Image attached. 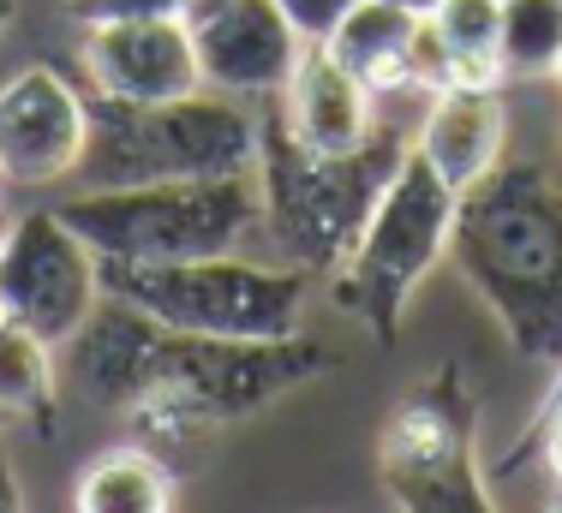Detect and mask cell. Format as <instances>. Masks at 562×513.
I'll return each instance as SVG.
<instances>
[{
  "label": "cell",
  "instance_id": "cell-11",
  "mask_svg": "<svg viewBox=\"0 0 562 513\" xmlns=\"http://www.w3.org/2000/svg\"><path fill=\"white\" fill-rule=\"evenodd\" d=\"M78 60H85L90 96H109V102H173V96L204 90L192 19H102V24H85Z\"/></svg>",
  "mask_w": 562,
  "mask_h": 513
},
{
  "label": "cell",
  "instance_id": "cell-21",
  "mask_svg": "<svg viewBox=\"0 0 562 513\" xmlns=\"http://www.w3.org/2000/svg\"><path fill=\"white\" fill-rule=\"evenodd\" d=\"M276 7L288 12V24L305 36V43H324V36L341 24V12L353 7V0H276Z\"/></svg>",
  "mask_w": 562,
  "mask_h": 513
},
{
  "label": "cell",
  "instance_id": "cell-6",
  "mask_svg": "<svg viewBox=\"0 0 562 513\" xmlns=\"http://www.w3.org/2000/svg\"><path fill=\"white\" fill-rule=\"evenodd\" d=\"M102 293L138 305L168 329L227 334V341H281L300 334L305 317V269H270L239 251L180 256V263H102Z\"/></svg>",
  "mask_w": 562,
  "mask_h": 513
},
{
  "label": "cell",
  "instance_id": "cell-19",
  "mask_svg": "<svg viewBox=\"0 0 562 513\" xmlns=\"http://www.w3.org/2000/svg\"><path fill=\"white\" fill-rule=\"evenodd\" d=\"M503 72L508 78H557L562 60V0H503Z\"/></svg>",
  "mask_w": 562,
  "mask_h": 513
},
{
  "label": "cell",
  "instance_id": "cell-1",
  "mask_svg": "<svg viewBox=\"0 0 562 513\" xmlns=\"http://www.w3.org/2000/svg\"><path fill=\"white\" fill-rule=\"evenodd\" d=\"M60 353L85 400L120 412L132 442L156 454L198 448L210 430H227L276 407L281 395H293L300 383L336 364V353L312 334H281V341L192 334L144 317L138 305L114 299V293H102L85 329Z\"/></svg>",
  "mask_w": 562,
  "mask_h": 513
},
{
  "label": "cell",
  "instance_id": "cell-24",
  "mask_svg": "<svg viewBox=\"0 0 562 513\" xmlns=\"http://www.w3.org/2000/svg\"><path fill=\"white\" fill-rule=\"evenodd\" d=\"M222 0H192V7H186V19H204V12H216Z\"/></svg>",
  "mask_w": 562,
  "mask_h": 513
},
{
  "label": "cell",
  "instance_id": "cell-7",
  "mask_svg": "<svg viewBox=\"0 0 562 513\" xmlns=\"http://www.w3.org/2000/svg\"><path fill=\"white\" fill-rule=\"evenodd\" d=\"M454 209H461V192H454L443 173H437L419 150L401 156V168L390 173V185H383V197H378V209H371L353 256H347L341 275H336V299L353 310L383 346H395L407 299L449 256Z\"/></svg>",
  "mask_w": 562,
  "mask_h": 513
},
{
  "label": "cell",
  "instance_id": "cell-10",
  "mask_svg": "<svg viewBox=\"0 0 562 513\" xmlns=\"http://www.w3.org/2000/svg\"><path fill=\"white\" fill-rule=\"evenodd\" d=\"M90 138V96L55 66H24L0 84V180H72Z\"/></svg>",
  "mask_w": 562,
  "mask_h": 513
},
{
  "label": "cell",
  "instance_id": "cell-20",
  "mask_svg": "<svg viewBox=\"0 0 562 513\" xmlns=\"http://www.w3.org/2000/svg\"><path fill=\"white\" fill-rule=\"evenodd\" d=\"M192 0H72L78 24H102V19H186Z\"/></svg>",
  "mask_w": 562,
  "mask_h": 513
},
{
  "label": "cell",
  "instance_id": "cell-9",
  "mask_svg": "<svg viewBox=\"0 0 562 513\" xmlns=\"http://www.w3.org/2000/svg\"><path fill=\"white\" fill-rule=\"evenodd\" d=\"M97 299H102V263L60 221V209L12 215L7 239H0V305L12 310V322H24L60 353L85 329Z\"/></svg>",
  "mask_w": 562,
  "mask_h": 513
},
{
  "label": "cell",
  "instance_id": "cell-27",
  "mask_svg": "<svg viewBox=\"0 0 562 513\" xmlns=\"http://www.w3.org/2000/svg\"><path fill=\"white\" fill-rule=\"evenodd\" d=\"M557 84H562V60H557Z\"/></svg>",
  "mask_w": 562,
  "mask_h": 513
},
{
  "label": "cell",
  "instance_id": "cell-25",
  "mask_svg": "<svg viewBox=\"0 0 562 513\" xmlns=\"http://www.w3.org/2000/svg\"><path fill=\"white\" fill-rule=\"evenodd\" d=\"M7 24H12V0H0V36H7Z\"/></svg>",
  "mask_w": 562,
  "mask_h": 513
},
{
  "label": "cell",
  "instance_id": "cell-2",
  "mask_svg": "<svg viewBox=\"0 0 562 513\" xmlns=\"http://www.w3.org/2000/svg\"><path fill=\"white\" fill-rule=\"evenodd\" d=\"M449 256L520 358L562 371V185L544 161L503 156L454 209Z\"/></svg>",
  "mask_w": 562,
  "mask_h": 513
},
{
  "label": "cell",
  "instance_id": "cell-8",
  "mask_svg": "<svg viewBox=\"0 0 562 513\" xmlns=\"http://www.w3.org/2000/svg\"><path fill=\"white\" fill-rule=\"evenodd\" d=\"M378 478L401 513H497L479 471V395L454 358L383 424Z\"/></svg>",
  "mask_w": 562,
  "mask_h": 513
},
{
  "label": "cell",
  "instance_id": "cell-13",
  "mask_svg": "<svg viewBox=\"0 0 562 513\" xmlns=\"http://www.w3.org/2000/svg\"><path fill=\"white\" fill-rule=\"evenodd\" d=\"M270 102H276L281 126L293 132V144H305L312 156H347L378 132V96H371V84L347 72L324 43H305L288 90Z\"/></svg>",
  "mask_w": 562,
  "mask_h": 513
},
{
  "label": "cell",
  "instance_id": "cell-5",
  "mask_svg": "<svg viewBox=\"0 0 562 513\" xmlns=\"http://www.w3.org/2000/svg\"><path fill=\"white\" fill-rule=\"evenodd\" d=\"M55 209L102 263H180V256L239 251V239L263 221L258 168L222 173V180L102 185Z\"/></svg>",
  "mask_w": 562,
  "mask_h": 513
},
{
  "label": "cell",
  "instance_id": "cell-22",
  "mask_svg": "<svg viewBox=\"0 0 562 513\" xmlns=\"http://www.w3.org/2000/svg\"><path fill=\"white\" fill-rule=\"evenodd\" d=\"M539 442H544V466H551V478L562 490V371H557V388H551V400H544V412H539Z\"/></svg>",
  "mask_w": 562,
  "mask_h": 513
},
{
  "label": "cell",
  "instance_id": "cell-17",
  "mask_svg": "<svg viewBox=\"0 0 562 513\" xmlns=\"http://www.w3.org/2000/svg\"><path fill=\"white\" fill-rule=\"evenodd\" d=\"M425 19L431 31L449 43L454 54V84H485V90H503V54H497V36H503V0H425Z\"/></svg>",
  "mask_w": 562,
  "mask_h": 513
},
{
  "label": "cell",
  "instance_id": "cell-14",
  "mask_svg": "<svg viewBox=\"0 0 562 513\" xmlns=\"http://www.w3.org/2000/svg\"><path fill=\"white\" fill-rule=\"evenodd\" d=\"M508 138V107L503 90L485 84H449L425 102L419 126H413V150L431 161L454 192H473L491 168L503 161Z\"/></svg>",
  "mask_w": 562,
  "mask_h": 513
},
{
  "label": "cell",
  "instance_id": "cell-15",
  "mask_svg": "<svg viewBox=\"0 0 562 513\" xmlns=\"http://www.w3.org/2000/svg\"><path fill=\"white\" fill-rule=\"evenodd\" d=\"M413 24H419V0H353L341 24L324 36V48L353 78H366L371 96H395V90H407L401 66H407Z\"/></svg>",
  "mask_w": 562,
  "mask_h": 513
},
{
  "label": "cell",
  "instance_id": "cell-18",
  "mask_svg": "<svg viewBox=\"0 0 562 513\" xmlns=\"http://www.w3.org/2000/svg\"><path fill=\"white\" fill-rule=\"evenodd\" d=\"M55 346L24 322H0V412L7 418H55Z\"/></svg>",
  "mask_w": 562,
  "mask_h": 513
},
{
  "label": "cell",
  "instance_id": "cell-4",
  "mask_svg": "<svg viewBox=\"0 0 562 513\" xmlns=\"http://www.w3.org/2000/svg\"><path fill=\"white\" fill-rule=\"evenodd\" d=\"M258 168V114L227 90H192L173 102H109L90 96V138L78 180L150 185V180H222Z\"/></svg>",
  "mask_w": 562,
  "mask_h": 513
},
{
  "label": "cell",
  "instance_id": "cell-23",
  "mask_svg": "<svg viewBox=\"0 0 562 513\" xmlns=\"http://www.w3.org/2000/svg\"><path fill=\"white\" fill-rule=\"evenodd\" d=\"M0 513H24V490H19V471H12L7 442H0Z\"/></svg>",
  "mask_w": 562,
  "mask_h": 513
},
{
  "label": "cell",
  "instance_id": "cell-26",
  "mask_svg": "<svg viewBox=\"0 0 562 513\" xmlns=\"http://www.w3.org/2000/svg\"><path fill=\"white\" fill-rule=\"evenodd\" d=\"M7 221H12V215H7V209H0V239H7Z\"/></svg>",
  "mask_w": 562,
  "mask_h": 513
},
{
  "label": "cell",
  "instance_id": "cell-3",
  "mask_svg": "<svg viewBox=\"0 0 562 513\" xmlns=\"http://www.w3.org/2000/svg\"><path fill=\"white\" fill-rule=\"evenodd\" d=\"M413 132L378 119V132L359 150L312 156L305 144H293V132L270 107L258 119V197L288 263L305 269V275H341V263L353 256L383 185H390V173L401 168Z\"/></svg>",
  "mask_w": 562,
  "mask_h": 513
},
{
  "label": "cell",
  "instance_id": "cell-12",
  "mask_svg": "<svg viewBox=\"0 0 562 513\" xmlns=\"http://www.w3.org/2000/svg\"><path fill=\"white\" fill-rule=\"evenodd\" d=\"M192 43L204 90H227L239 102L281 96L305 54V36L288 24L276 0H222L216 12L192 19Z\"/></svg>",
  "mask_w": 562,
  "mask_h": 513
},
{
  "label": "cell",
  "instance_id": "cell-28",
  "mask_svg": "<svg viewBox=\"0 0 562 513\" xmlns=\"http://www.w3.org/2000/svg\"><path fill=\"white\" fill-rule=\"evenodd\" d=\"M0 418H7V412H0Z\"/></svg>",
  "mask_w": 562,
  "mask_h": 513
},
{
  "label": "cell",
  "instance_id": "cell-16",
  "mask_svg": "<svg viewBox=\"0 0 562 513\" xmlns=\"http://www.w3.org/2000/svg\"><path fill=\"white\" fill-rule=\"evenodd\" d=\"M168 508H173V471L144 442L97 454L72 490V513H168Z\"/></svg>",
  "mask_w": 562,
  "mask_h": 513
}]
</instances>
